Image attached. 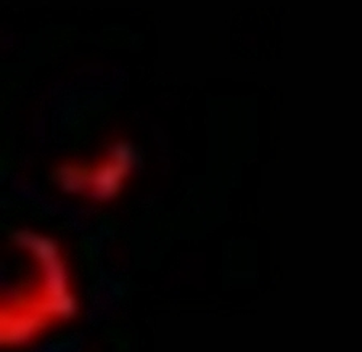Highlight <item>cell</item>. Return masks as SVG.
<instances>
[]
</instances>
